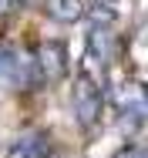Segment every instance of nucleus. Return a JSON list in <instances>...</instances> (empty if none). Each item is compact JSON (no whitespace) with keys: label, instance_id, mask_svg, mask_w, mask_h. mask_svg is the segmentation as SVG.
Returning a JSON list of instances; mask_svg holds the SVG:
<instances>
[{"label":"nucleus","instance_id":"1","mask_svg":"<svg viewBox=\"0 0 148 158\" xmlns=\"http://www.w3.org/2000/svg\"><path fill=\"white\" fill-rule=\"evenodd\" d=\"M71 108H74V118L78 125L91 131V128L101 121V108H104V91L101 84L91 77L88 71H81L74 77V88H71Z\"/></svg>","mask_w":148,"mask_h":158},{"label":"nucleus","instance_id":"2","mask_svg":"<svg viewBox=\"0 0 148 158\" xmlns=\"http://www.w3.org/2000/svg\"><path fill=\"white\" fill-rule=\"evenodd\" d=\"M0 84H10V88H34V84H40L34 54H20L17 47L0 44Z\"/></svg>","mask_w":148,"mask_h":158},{"label":"nucleus","instance_id":"3","mask_svg":"<svg viewBox=\"0 0 148 158\" xmlns=\"http://www.w3.org/2000/svg\"><path fill=\"white\" fill-rule=\"evenodd\" d=\"M34 64H37V77L47 84H57L67 77V44L64 40H44L34 51Z\"/></svg>","mask_w":148,"mask_h":158},{"label":"nucleus","instance_id":"4","mask_svg":"<svg viewBox=\"0 0 148 158\" xmlns=\"http://www.w3.org/2000/svg\"><path fill=\"white\" fill-rule=\"evenodd\" d=\"M7 158H61V152L47 131H24L7 148Z\"/></svg>","mask_w":148,"mask_h":158},{"label":"nucleus","instance_id":"5","mask_svg":"<svg viewBox=\"0 0 148 158\" xmlns=\"http://www.w3.org/2000/svg\"><path fill=\"white\" fill-rule=\"evenodd\" d=\"M111 54H115V34H111V27L94 24L91 34H88V57L98 61V64H108Z\"/></svg>","mask_w":148,"mask_h":158},{"label":"nucleus","instance_id":"6","mask_svg":"<svg viewBox=\"0 0 148 158\" xmlns=\"http://www.w3.org/2000/svg\"><path fill=\"white\" fill-rule=\"evenodd\" d=\"M44 10L57 24H78L84 17V0H44Z\"/></svg>","mask_w":148,"mask_h":158},{"label":"nucleus","instance_id":"7","mask_svg":"<svg viewBox=\"0 0 148 158\" xmlns=\"http://www.w3.org/2000/svg\"><path fill=\"white\" fill-rule=\"evenodd\" d=\"M84 14H91L94 24L111 27L118 17V0H84Z\"/></svg>","mask_w":148,"mask_h":158},{"label":"nucleus","instance_id":"8","mask_svg":"<svg viewBox=\"0 0 148 158\" xmlns=\"http://www.w3.org/2000/svg\"><path fill=\"white\" fill-rule=\"evenodd\" d=\"M115 158H148V148H142V145H125V148L115 152Z\"/></svg>","mask_w":148,"mask_h":158},{"label":"nucleus","instance_id":"9","mask_svg":"<svg viewBox=\"0 0 148 158\" xmlns=\"http://www.w3.org/2000/svg\"><path fill=\"white\" fill-rule=\"evenodd\" d=\"M24 7V0H0V17H10Z\"/></svg>","mask_w":148,"mask_h":158},{"label":"nucleus","instance_id":"10","mask_svg":"<svg viewBox=\"0 0 148 158\" xmlns=\"http://www.w3.org/2000/svg\"><path fill=\"white\" fill-rule=\"evenodd\" d=\"M138 34H142L138 40H142V44H145V47H148V20H145V24H142V31H138Z\"/></svg>","mask_w":148,"mask_h":158},{"label":"nucleus","instance_id":"11","mask_svg":"<svg viewBox=\"0 0 148 158\" xmlns=\"http://www.w3.org/2000/svg\"><path fill=\"white\" fill-rule=\"evenodd\" d=\"M24 3H30V0H24Z\"/></svg>","mask_w":148,"mask_h":158}]
</instances>
